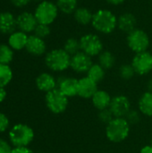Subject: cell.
Here are the masks:
<instances>
[{
	"instance_id": "cell-1",
	"label": "cell",
	"mask_w": 152,
	"mask_h": 153,
	"mask_svg": "<svg viewBox=\"0 0 152 153\" xmlns=\"http://www.w3.org/2000/svg\"><path fill=\"white\" fill-rule=\"evenodd\" d=\"M91 26L97 33L111 34L117 29V16L109 9H99L93 13Z\"/></svg>"
},
{
	"instance_id": "cell-2",
	"label": "cell",
	"mask_w": 152,
	"mask_h": 153,
	"mask_svg": "<svg viewBox=\"0 0 152 153\" xmlns=\"http://www.w3.org/2000/svg\"><path fill=\"white\" fill-rule=\"evenodd\" d=\"M45 64L50 71L62 73L70 68L71 56L63 48H54L46 53Z\"/></svg>"
},
{
	"instance_id": "cell-3",
	"label": "cell",
	"mask_w": 152,
	"mask_h": 153,
	"mask_svg": "<svg viewBox=\"0 0 152 153\" xmlns=\"http://www.w3.org/2000/svg\"><path fill=\"white\" fill-rule=\"evenodd\" d=\"M131 126L125 117H115L106 126V136L108 141L119 143L125 141L130 134Z\"/></svg>"
},
{
	"instance_id": "cell-4",
	"label": "cell",
	"mask_w": 152,
	"mask_h": 153,
	"mask_svg": "<svg viewBox=\"0 0 152 153\" xmlns=\"http://www.w3.org/2000/svg\"><path fill=\"white\" fill-rule=\"evenodd\" d=\"M59 10L56 3L49 0H42L35 8L34 14L39 23L51 25L57 19Z\"/></svg>"
},
{
	"instance_id": "cell-5",
	"label": "cell",
	"mask_w": 152,
	"mask_h": 153,
	"mask_svg": "<svg viewBox=\"0 0 152 153\" xmlns=\"http://www.w3.org/2000/svg\"><path fill=\"white\" fill-rule=\"evenodd\" d=\"M9 139L14 147H27L34 139V132L25 124H16L9 132Z\"/></svg>"
},
{
	"instance_id": "cell-6",
	"label": "cell",
	"mask_w": 152,
	"mask_h": 153,
	"mask_svg": "<svg viewBox=\"0 0 152 153\" xmlns=\"http://www.w3.org/2000/svg\"><path fill=\"white\" fill-rule=\"evenodd\" d=\"M126 44L128 48L135 54L147 51L151 46V39L149 34L139 28L127 33Z\"/></svg>"
},
{
	"instance_id": "cell-7",
	"label": "cell",
	"mask_w": 152,
	"mask_h": 153,
	"mask_svg": "<svg viewBox=\"0 0 152 153\" xmlns=\"http://www.w3.org/2000/svg\"><path fill=\"white\" fill-rule=\"evenodd\" d=\"M81 51L84 52L90 57L98 56L104 50V44L98 33L88 32L79 39Z\"/></svg>"
},
{
	"instance_id": "cell-8",
	"label": "cell",
	"mask_w": 152,
	"mask_h": 153,
	"mask_svg": "<svg viewBox=\"0 0 152 153\" xmlns=\"http://www.w3.org/2000/svg\"><path fill=\"white\" fill-rule=\"evenodd\" d=\"M45 102L48 110L53 114H62L68 107L69 99L64 95L57 88L46 93Z\"/></svg>"
},
{
	"instance_id": "cell-9",
	"label": "cell",
	"mask_w": 152,
	"mask_h": 153,
	"mask_svg": "<svg viewBox=\"0 0 152 153\" xmlns=\"http://www.w3.org/2000/svg\"><path fill=\"white\" fill-rule=\"evenodd\" d=\"M131 64L136 74L146 75L152 71V54L148 50L134 54Z\"/></svg>"
},
{
	"instance_id": "cell-10",
	"label": "cell",
	"mask_w": 152,
	"mask_h": 153,
	"mask_svg": "<svg viewBox=\"0 0 152 153\" xmlns=\"http://www.w3.org/2000/svg\"><path fill=\"white\" fill-rule=\"evenodd\" d=\"M92 64V57H90L84 52L80 51L71 56L70 68L76 74H83L88 73Z\"/></svg>"
},
{
	"instance_id": "cell-11",
	"label": "cell",
	"mask_w": 152,
	"mask_h": 153,
	"mask_svg": "<svg viewBox=\"0 0 152 153\" xmlns=\"http://www.w3.org/2000/svg\"><path fill=\"white\" fill-rule=\"evenodd\" d=\"M109 109L115 117H125L131 110V102L125 95H116L112 98Z\"/></svg>"
},
{
	"instance_id": "cell-12",
	"label": "cell",
	"mask_w": 152,
	"mask_h": 153,
	"mask_svg": "<svg viewBox=\"0 0 152 153\" xmlns=\"http://www.w3.org/2000/svg\"><path fill=\"white\" fill-rule=\"evenodd\" d=\"M16 23L19 30L27 34L34 32L37 25L39 24L34 13H30L29 11H24L19 13L16 17Z\"/></svg>"
},
{
	"instance_id": "cell-13",
	"label": "cell",
	"mask_w": 152,
	"mask_h": 153,
	"mask_svg": "<svg viewBox=\"0 0 152 153\" xmlns=\"http://www.w3.org/2000/svg\"><path fill=\"white\" fill-rule=\"evenodd\" d=\"M98 84L99 83L89 78L87 75L78 79V96L82 99L91 100L99 90Z\"/></svg>"
},
{
	"instance_id": "cell-14",
	"label": "cell",
	"mask_w": 152,
	"mask_h": 153,
	"mask_svg": "<svg viewBox=\"0 0 152 153\" xmlns=\"http://www.w3.org/2000/svg\"><path fill=\"white\" fill-rule=\"evenodd\" d=\"M57 89L68 99L78 96V79L62 77L57 81Z\"/></svg>"
},
{
	"instance_id": "cell-15",
	"label": "cell",
	"mask_w": 152,
	"mask_h": 153,
	"mask_svg": "<svg viewBox=\"0 0 152 153\" xmlns=\"http://www.w3.org/2000/svg\"><path fill=\"white\" fill-rule=\"evenodd\" d=\"M25 49L27 52L34 56H40L47 52V44L45 39L32 34L29 36Z\"/></svg>"
},
{
	"instance_id": "cell-16",
	"label": "cell",
	"mask_w": 152,
	"mask_h": 153,
	"mask_svg": "<svg viewBox=\"0 0 152 153\" xmlns=\"http://www.w3.org/2000/svg\"><path fill=\"white\" fill-rule=\"evenodd\" d=\"M37 88L43 92H49L57 88V81L53 74L49 73H41L36 78Z\"/></svg>"
},
{
	"instance_id": "cell-17",
	"label": "cell",
	"mask_w": 152,
	"mask_h": 153,
	"mask_svg": "<svg viewBox=\"0 0 152 153\" xmlns=\"http://www.w3.org/2000/svg\"><path fill=\"white\" fill-rule=\"evenodd\" d=\"M17 28L16 17L8 11L0 13V33L10 35Z\"/></svg>"
},
{
	"instance_id": "cell-18",
	"label": "cell",
	"mask_w": 152,
	"mask_h": 153,
	"mask_svg": "<svg viewBox=\"0 0 152 153\" xmlns=\"http://www.w3.org/2000/svg\"><path fill=\"white\" fill-rule=\"evenodd\" d=\"M137 28V18L130 12L123 13L117 17V29L123 32L129 33Z\"/></svg>"
},
{
	"instance_id": "cell-19",
	"label": "cell",
	"mask_w": 152,
	"mask_h": 153,
	"mask_svg": "<svg viewBox=\"0 0 152 153\" xmlns=\"http://www.w3.org/2000/svg\"><path fill=\"white\" fill-rule=\"evenodd\" d=\"M29 35L21 30H15L8 37V45L14 51H20L26 48Z\"/></svg>"
},
{
	"instance_id": "cell-20",
	"label": "cell",
	"mask_w": 152,
	"mask_h": 153,
	"mask_svg": "<svg viewBox=\"0 0 152 153\" xmlns=\"http://www.w3.org/2000/svg\"><path fill=\"white\" fill-rule=\"evenodd\" d=\"M111 100H112V97L108 91L104 90H98L97 92L94 94V96L91 98L92 105L99 111L106 108H109Z\"/></svg>"
},
{
	"instance_id": "cell-21",
	"label": "cell",
	"mask_w": 152,
	"mask_h": 153,
	"mask_svg": "<svg viewBox=\"0 0 152 153\" xmlns=\"http://www.w3.org/2000/svg\"><path fill=\"white\" fill-rule=\"evenodd\" d=\"M74 21L82 25V26H87L89 24H91L92 17H93V12L85 6H78V8L75 10V12L73 14Z\"/></svg>"
},
{
	"instance_id": "cell-22",
	"label": "cell",
	"mask_w": 152,
	"mask_h": 153,
	"mask_svg": "<svg viewBox=\"0 0 152 153\" xmlns=\"http://www.w3.org/2000/svg\"><path fill=\"white\" fill-rule=\"evenodd\" d=\"M138 109L142 115L152 117V92H144L138 102Z\"/></svg>"
},
{
	"instance_id": "cell-23",
	"label": "cell",
	"mask_w": 152,
	"mask_h": 153,
	"mask_svg": "<svg viewBox=\"0 0 152 153\" xmlns=\"http://www.w3.org/2000/svg\"><path fill=\"white\" fill-rule=\"evenodd\" d=\"M116 56L115 55L108 51V50H103L99 56H98V63L107 71L112 69L116 65Z\"/></svg>"
},
{
	"instance_id": "cell-24",
	"label": "cell",
	"mask_w": 152,
	"mask_h": 153,
	"mask_svg": "<svg viewBox=\"0 0 152 153\" xmlns=\"http://www.w3.org/2000/svg\"><path fill=\"white\" fill-rule=\"evenodd\" d=\"M56 4L60 13L65 15L73 14L78 8V0H56Z\"/></svg>"
},
{
	"instance_id": "cell-25",
	"label": "cell",
	"mask_w": 152,
	"mask_h": 153,
	"mask_svg": "<svg viewBox=\"0 0 152 153\" xmlns=\"http://www.w3.org/2000/svg\"><path fill=\"white\" fill-rule=\"evenodd\" d=\"M86 75L97 83H99L104 80L106 75V70L99 63H93Z\"/></svg>"
},
{
	"instance_id": "cell-26",
	"label": "cell",
	"mask_w": 152,
	"mask_h": 153,
	"mask_svg": "<svg viewBox=\"0 0 152 153\" xmlns=\"http://www.w3.org/2000/svg\"><path fill=\"white\" fill-rule=\"evenodd\" d=\"M13 79V71L9 65L0 64V87L4 88Z\"/></svg>"
},
{
	"instance_id": "cell-27",
	"label": "cell",
	"mask_w": 152,
	"mask_h": 153,
	"mask_svg": "<svg viewBox=\"0 0 152 153\" xmlns=\"http://www.w3.org/2000/svg\"><path fill=\"white\" fill-rule=\"evenodd\" d=\"M13 59V50L8 44H0V64L9 65Z\"/></svg>"
},
{
	"instance_id": "cell-28",
	"label": "cell",
	"mask_w": 152,
	"mask_h": 153,
	"mask_svg": "<svg viewBox=\"0 0 152 153\" xmlns=\"http://www.w3.org/2000/svg\"><path fill=\"white\" fill-rule=\"evenodd\" d=\"M63 48L72 56L81 51L80 40L76 38H69L65 41Z\"/></svg>"
},
{
	"instance_id": "cell-29",
	"label": "cell",
	"mask_w": 152,
	"mask_h": 153,
	"mask_svg": "<svg viewBox=\"0 0 152 153\" xmlns=\"http://www.w3.org/2000/svg\"><path fill=\"white\" fill-rule=\"evenodd\" d=\"M119 76L123 80H131L135 74V71L132 65V64H124L119 68Z\"/></svg>"
},
{
	"instance_id": "cell-30",
	"label": "cell",
	"mask_w": 152,
	"mask_h": 153,
	"mask_svg": "<svg viewBox=\"0 0 152 153\" xmlns=\"http://www.w3.org/2000/svg\"><path fill=\"white\" fill-rule=\"evenodd\" d=\"M34 35L45 39L46 38H47L50 34H51V28L50 25H47V24H41L39 23L34 30Z\"/></svg>"
},
{
	"instance_id": "cell-31",
	"label": "cell",
	"mask_w": 152,
	"mask_h": 153,
	"mask_svg": "<svg viewBox=\"0 0 152 153\" xmlns=\"http://www.w3.org/2000/svg\"><path fill=\"white\" fill-rule=\"evenodd\" d=\"M141 115L142 113L139 111V109H132L127 113V115L125 116V119L127 120V122L130 124V126L132 125H137L140 120H141Z\"/></svg>"
},
{
	"instance_id": "cell-32",
	"label": "cell",
	"mask_w": 152,
	"mask_h": 153,
	"mask_svg": "<svg viewBox=\"0 0 152 153\" xmlns=\"http://www.w3.org/2000/svg\"><path fill=\"white\" fill-rule=\"evenodd\" d=\"M98 117L99 119L100 122L108 125L109 122H111L115 117L113 116L112 112L110 111L109 108H106V109H103V110H99V115H98Z\"/></svg>"
},
{
	"instance_id": "cell-33",
	"label": "cell",
	"mask_w": 152,
	"mask_h": 153,
	"mask_svg": "<svg viewBox=\"0 0 152 153\" xmlns=\"http://www.w3.org/2000/svg\"><path fill=\"white\" fill-rule=\"evenodd\" d=\"M8 126H9V119H8V117L4 114L0 113V133H3V132L6 131Z\"/></svg>"
},
{
	"instance_id": "cell-34",
	"label": "cell",
	"mask_w": 152,
	"mask_h": 153,
	"mask_svg": "<svg viewBox=\"0 0 152 153\" xmlns=\"http://www.w3.org/2000/svg\"><path fill=\"white\" fill-rule=\"evenodd\" d=\"M12 147L10 146V144L0 138V153H12Z\"/></svg>"
},
{
	"instance_id": "cell-35",
	"label": "cell",
	"mask_w": 152,
	"mask_h": 153,
	"mask_svg": "<svg viewBox=\"0 0 152 153\" xmlns=\"http://www.w3.org/2000/svg\"><path fill=\"white\" fill-rule=\"evenodd\" d=\"M12 4L17 8H22L26 5H28L32 0H10Z\"/></svg>"
},
{
	"instance_id": "cell-36",
	"label": "cell",
	"mask_w": 152,
	"mask_h": 153,
	"mask_svg": "<svg viewBox=\"0 0 152 153\" xmlns=\"http://www.w3.org/2000/svg\"><path fill=\"white\" fill-rule=\"evenodd\" d=\"M12 153H34L28 147H14Z\"/></svg>"
},
{
	"instance_id": "cell-37",
	"label": "cell",
	"mask_w": 152,
	"mask_h": 153,
	"mask_svg": "<svg viewBox=\"0 0 152 153\" xmlns=\"http://www.w3.org/2000/svg\"><path fill=\"white\" fill-rule=\"evenodd\" d=\"M108 4L114 5V6H118L120 4H123L126 0H105Z\"/></svg>"
},
{
	"instance_id": "cell-38",
	"label": "cell",
	"mask_w": 152,
	"mask_h": 153,
	"mask_svg": "<svg viewBox=\"0 0 152 153\" xmlns=\"http://www.w3.org/2000/svg\"><path fill=\"white\" fill-rule=\"evenodd\" d=\"M6 98V91L4 90V88H1L0 87V103L3 102Z\"/></svg>"
},
{
	"instance_id": "cell-39",
	"label": "cell",
	"mask_w": 152,
	"mask_h": 153,
	"mask_svg": "<svg viewBox=\"0 0 152 153\" xmlns=\"http://www.w3.org/2000/svg\"><path fill=\"white\" fill-rule=\"evenodd\" d=\"M140 153H152V145H146L143 148H142Z\"/></svg>"
},
{
	"instance_id": "cell-40",
	"label": "cell",
	"mask_w": 152,
	"mask_h": 153,
	"mask_svg": "<svg viewBox=\"0 0 152 153\" xmlns=\"http://www.w3.org/2000/svg\"><path fill=\"white\" fill-rule=\"evenodd\" d=\"M147 89H148V91H147L152 92V78L151 79V80H149V82H148V84H147Z\"/></svg>"
},
{
	"instance_id": "cell-41",
	"label": "cell",
	"mask_w": 152,
	"mask_h": 153,
	"mask_svg": "<svg viewBox=\"0 0 152 153\" xmlns=\"http://www.w3.org/2000/svg\"><path fill=\"white\" fill-rule=\"evenodd\" d=\"M32 1H34V2H38V4L39 3V2H41L42 0H32Z\"/></svg>"
},
{
	"instance_id": "cell-42",
	"label": "cell",
	"mask_w": 152,
	"mask_h": 153,
	"mask_svg": "<svg viewBox=\"0 0 152 153\" xmlns=\"http://www.w3.org/2000/svg\"><path fill=\"white\" fill-rule=\"evenodd\" d=\"M151 145H152V141H151Z\"/></svg>"
}]
</instances>
